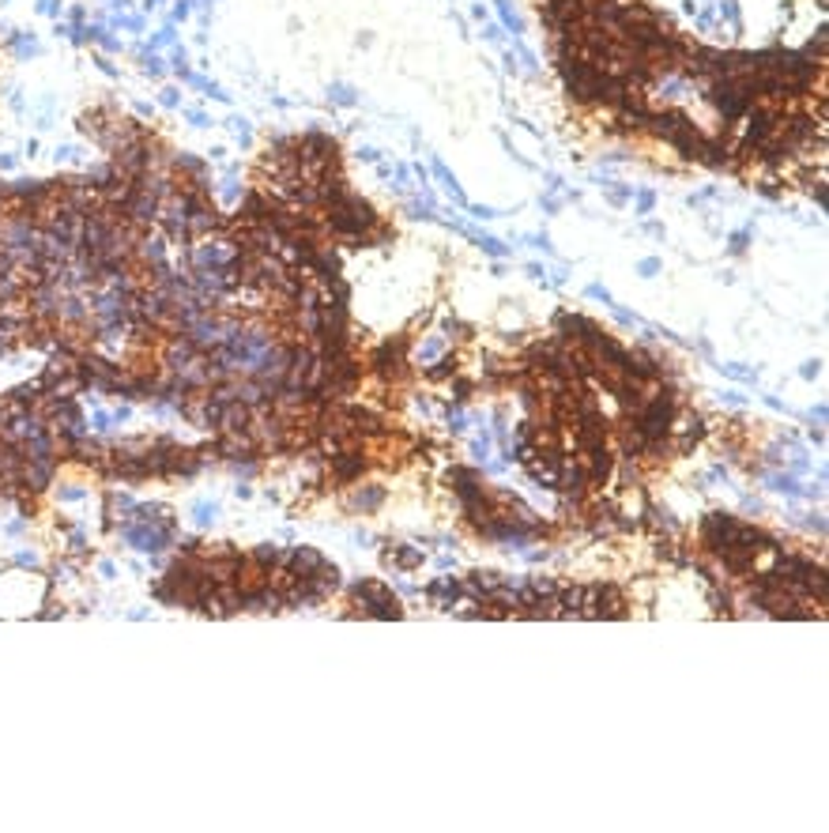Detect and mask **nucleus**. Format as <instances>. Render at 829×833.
I'll use <instances>...</instances> for the list:
<instances>
[{"label":"nucleus","mask_w":829,"mask_h":833,"mask_svg":"<svg viewBox=\"0 0 829 833\" xmlns=\"http://www.w3.org/2000/svg\"><path fill=\"white\" fill-rule=\"evenodd\" d=\"M581 615H588V618H626L622 592L614 585H588L584 596H581Z\"/></svg>","instance_id":"1"},{"label":"nucleus","mask_w":829,"mask_h":833,"mask_svg":"<svg viewBox=\"0 0 829 833\" xmlns=\"http://www.w3.org/2000/svg\"><path fill=\"white\" fill-rule=\"evenodd\" d=\"M713 102L716 109H720V117L724 121H739L743 114L750 109V98L747 95H739V87H735V79H713V87H709V95H705Z\"/></svg>","instance_id":"2"},{"label":"nucleus","mask_w":829,"mask_h":833,"mask_svg":"<svg viewBox=\"0 0 829 833\" xmlns=\"http://www.w3.org/2000/svg\"><path fill=\"white\" fill-rule=\"evenodd\" d=\"M355 596L366 599L370 615H377V618H400V615H404L400 604L393 599V592H388L385 585H377V581H362V585H355Z\"/></svg>","instance_id":"3"},{"label":"nucleus","mask_w":829,"mask_h":833,"mask_svg":"<svg viewBox=\"0 0 829 833\" xmlns=\"http://www.w3.org/2000/svg\"><path fill=\"white\" fill-rule=\"evenodd\" d=\"M645 128L652 136H660V140H667L671 144L678 132H686V128H694V121L683 114V109H660V114H648V121H645Z\"/></svg>","instance_id":"4"},{"label":"nucleus","mask_w":829,"mask_h":833,"mask_svg":"<svg viewBox=\"0 0 829 833\" xmlns=\"http://www.w3.org/2000/svg\"><path fill=\"white\" fill-rule=\"evenodd\" d=\"M404 355H407V336H396L388 344H381L374 351V369L377 374H404Z\"/></svg>","instance_id":"5"},{"label":"nucleus","mask_w":829,"mask_h":833,"mask_svg":"<svg viewBox=\"0 0 829 833\" xmlns=\"http://www.w3.org/2000/svg\"><path fill=\"white\" fill-rule=\"evenodd\" d=\"M558 332H562V339H573V344H584V347H592L595 336H600V328L588 317H577V313H558Z\"/></svg>","instance_id":"6"},{"label":"nucleus","mask_w":829,"mask_h":833,"mask_svg":"<svg viewBox=\"0 0 829 833\" xmlns=\"http://www.w3.org/2000/svg\"><path fill=\"white\" fill-rule=\"evenodd\" d=\"M584 483H588V471H584L581 464H570V460H562V471H558V490H562L565 498H573V502H581L584 498Z\"/></svg>","instance_id":"7"},{"label":"nucleus","mask_w":829,"mask_h":833,"mask_svg":"<svg viewBox=\"0 0 829 833\" xmlns=\"http://www.w3.org/2000/svg\"><path fill=\"white\" fill-rule=\"evenodd\" d=\"M611 471H614V457H611V449H607V445L588 449V479H592V483H607Z\"/></svg>","instance_id":"8"},{"label":"nucleus","mask_w":829,"mask_h":833,"mask_svg":"<svg viewBox=\"0 0 829 833\" xmlns=\"http://www.w3.org/2000/svg\"><path fill=\"white\" fill-rule=\"evenodd\" d=\"M697 162H705V166H728L731 162V147H728V140L724 136H716V140H709L705 136V144H701V155H697Z\"/></svg>","instance_id":"9"},{"label":"nucleus","mask_w":829,"mask_h":833,"mask_svg":"<svg viewBox=\"0 0 829 833\" xmlns=\"http://www.w3.org/2000/svg\"><path fill=\"white\" fill-rule=\"evenodd\" d=\"M468 588H471V596H494V592H501L505 588V581L498 577V573H490V570H479V573H471V581H468Z\"/></svg>","instance_id":"10"},{"label":"nucleus","mask_w":829,"mask_h":833,"mask_svg":"<svg viewBox=\"0 0 829 833\" xmlns=\"http://www.w3.org/2000/svg\"><path fill=\"white\" fill-rule=\"evenodd\" d=\"M426 596H430V599H441L445 607H452L456 596H460V585H456L452 577H449V581H434V585L426 588Z\"/></svg>","instance_id":"11"},{"label":"nucleus","mask_w":829,"mask_h":833,"mask_svg":"<svg viewBox=\"0 0 829 833\" xmlns=\"http://www.w3.org/2000/svg\"><path fill=\"white\" fill-rule=\"evenodd\" d=\"M456 369H460V358L445 355V358H437V366L426 369V377H430V381H445V377H456Z\"/></svg>","instance_id":"12"},{"label":"nucleus","mask_w":829,"mask_h":833,"mask_svg":"<svg viewBox=\"0 0 829 833\" xmlns=\"http://www.w3.org/2000/svg\"><path fill=\"white\" fill-rule=\"evenodd\" d=\"M622 452H626V457H641V452H648V438L637 427L626 430V434H622Z\"/></svg>","instance_id":"13"},{"label":"nucleus","mask_w":829,"mask_h":833,"mask_svg":"<svg viewBox=\"0 0 829 833\" xmlns=\"http://www.w3.org/2000/svg\"><path fill=\"white\" fill-rule=\"evenodd\" d=\"M381 498H385V490H381V487H374V490H358V494H355V505H358V509H374Z\"/></svg>","instance_id":"14"},{"label":"nucleus","mask_w":829,"mask_h":833,"mask_svg":"<svg viewBox=\"0 0 829 833\" xmlns=\"http://www.w3.org/2000/svg\"><path fill=\"white\" fill-rule=\"evenodd\" d=\"M178 170H189V174H197V178H200L208 166H204L200 159H192V155H178Z\"/></svg>","instance_id":"15"},{"label":"nucleus","mask_w":829,"mask_h":833,"mask_svg":"<svg viewBox=\"0 0 829 833\" xmlns=\"http://www.w3.org/2000/svg\"><path fill=\"white\" fill-rule=\"evenodd\" d=\"M396 562H400V566H423V554H418V551H407V547H400V551H396Z\"/></svg>","instance_id":"16"},{"label":"nucleus","mask_w":829,"mask_h":833,"mask_svg":"<svg viewBox=\"0 0 829 833\" xmlns=\"http://www.w3.org/2000/svg\"><path fill=\"white\" fill-rule=\"evenodd\" d=\"M475 242H479L482 249H487L490 257H505V245H501L498 238H475Z\"/></svg>","instance_id":"17"},{"label":"nucleus","mask_w":829,"mask_h":833,"mask_svg":"<svg viewBox=\"0 0 829 833\" xmlns=\"http://www.w3.org/2000/svg\"><path fill=\"white\" fill-rule=\"evenodd\" d=\"M452 392H456V400H468V392H471V381H468V377H456V385H452Z\"/></svg>","instance_id":"18"},{"label":"nucleus","mask_w":829,"mask_h":833,"mask_svg":"<svg viewBox=\"0 0 829 833\" xmlns=\"http://www.w3.org/2000/svg\"><path fill=\"white\" fill-rule=\"evenodd\" d=\"M750 242V230H739V234H731V253H743Z\"/></svg>","instance_id":"19"},{"label":"nucleus","mask_w":829,"mask_h":833,"mask_svg":"<svg viewBox=\"0 0 829 833\" xmlns=\"http://www.w3.org/2000/svg\"><path fill=\"white\" fill-rule=\"evenodd\" d=\"M720 12L728 15V20H731L735 26H739V8H735V0H720Z\"/></svg>","instance_id":"20"},{"label":"nucleus","mask_w":829,"mask_h":833,"mask_svg":"<svg viewBox=\"0 0 829 833\" xmlns=\"http://www.w3.org/2000/svg\"><path fill=\"white\" fill-rule=\"evenodd\" d=\"M332 95H336V102H340V106H351V102H355V91H351V87H336Z\"/></svg>","instance_id":"21"},{"label":"nucleus","mask_w":829,"mask_h":833,"mask_svg":"<svg viewBox=\"0 0 829 833\" xmlns=\"http://www.w3.org/2000/svg\"><path fill=\"white\" fill-rule=\"evenodd\" d=\"M652 204H656V197L652 192H637V211L645 215V211H652Z\"/></svg>","instance_id":"22"},{"label":"nucleus","mask_w":829,"mask_h":833,"mask_svg":"<svg viewBox=\"0 0 829 833\" xmlns=\"http://www.w3.org/2000/svg\"><path fill=\"white\" fill-rule=\"evenodd\" d=\"M437 351H441V339H430V344H423V347H418V355H423V358H434Z\"/></svg>","instance_id":"23"},{"label":"nucleus","mask_w":829,"mask_h":833,"mask_svg":"<svg viewBox=\"0 0 829 833\" xmlns=\"http://www.w3.org/2000/svg\"><path fill=\"white\" fill-rule=\"evenodd\" d=\"M660 272V261L656 257H648V261H641V275H656Z\"/></svg>","instance_id":"24"},{"label":"nucleus","mask_w":829,"mask_h":833,"mask_svg":"<svg viewBox=\"0 0 829 833\" xmlns=\"http://www.w3.org/2000/svg\"><path fill=\"white\" fill-rule=\"evenodd\" d=\"M144 61H147V72H151V76H162V61H158L155 53H151V57H144Z\"/></svg>","instance_id":"25"},{"label":"nucleus","mask_w":829,"mask_h":833,"mask_svg":"<svg viewBox=\"0 0 829 833\" xmlns=\"http://www.w3.org/2000/svg\"><path fill=\"white\" fill-rule=\"evenodd\" d=\"M814 200H818V208H826V204H829V192H826V185H822V181L814 185Z\"/></svg>","instance_id":"26"},{"label":"nucleus","mask_w":829,"mask_h":833,"mask_svg":"<svg viewBox=\"0 0 829 833\" xmlns=\"http://www.w3.org/2000/svg\"><path fill=\"white\" fill-rule=\"evenodd\" d=\"M724 369H728L731 377H739V381H747V377H750V374H747V369H743V366H724Z\"/></svg>","instance_id":"27"},{"label":"nucleus","mask_w":829,"mask_h":833,"mask_svg":"<svg viewBox=\"0 0 829 833\" xmlns=\"http://www.w3.org/2000/svg\"><path fill=\"white\" fill-rule=\"evenodd\" d=\"M607 200H611V204H626V192H622V189H611Z\"/></svg>","instance_id":"28"},{"label":"nucleus","mask_w":829,"mask_h":833,"mask_svg":"<svg viewBox=\"0 0 829 833\" xmlns=\"http://www.w3.org/2000/svg\"><path fill=\"white\" fill-rule=\"evenodd\" d=\"M185 15H189V0H181V4L174 8V20H185Z\"/></svg>","instance_id":"29"},{"label":"nucleus","mask_w":829,"mask_h":833,"mask_svg":"<svg viewBox=\"0 0 829 833\" xmlns=\"http://www.w3.org/2000/svg\"><path fill=\"white\" fill-rule=\"evenodd\" d=\"M761 192H766V197H780V189H777V181H766V185H761Z\"/></svg>","instance_id":"30"},{"label":"nucleus","mask_w":829,"mask_h":833,"mask_svg":"<svg viewBox=\"0 0 829 833\" xmlns=\"http://www.w3.org/2000/svg\"><path fill=\"white\" fill-rule=\"evenodd\" d=\"M162 102L166 106H178V91H162Z\"/></svg>","instance_id":"31"},{"label":"nucleus","mask_w":829,"mask_h":833,"mask_svg":"<svg viewBox=\"0 0 829 833\" xmlns=\"http://www.w3.org/2000/svg\"><path fill=\"white\" fill-rule=\"evenodd\" d=\"M358 155H362V159H366V162H377V151H374V147H362Z\"/></svg>","instance_id":"32"},{"label":"nucleus","mask_w":829,"mask_h":833,"mask_svg":"<svg viewBox=\"0 0 829 833\" xmlns=\"http://www.w3.org/2000/svg\"><path fill=\"white\" fill-rule=\"evenodd\" d=\"M803 377H818V362H807V366H803Z\"/></svg>","instance_id":"33"}]
</instances>
